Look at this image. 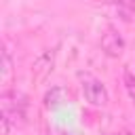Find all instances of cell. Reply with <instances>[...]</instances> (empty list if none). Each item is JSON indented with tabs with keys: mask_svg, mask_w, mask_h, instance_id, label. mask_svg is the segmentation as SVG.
<instances>
[{
	"mask_svg": "<svg viewBox=\"0 0 135 135\" xmlns=\"http://www.w3.org/2000/svg\"><path fill=\"white\" fill-rule=\"evenodd\" d=\"M112 135H131L129 131H120V133H112Z\"/></svg>",
	"mask_w": 135,
	"mask_h": 135,
	"instance_id": "cell-7",
	"label": "cell"
},
{
	"mask_svg": "<svg viewBox=\"0 0 135 135\" xmlns=\"http://www.w3.org/2000/svg\"><path fill=\"white\" fill-rule=\"evenodd\" d=\"M80 86H82V95L84 99L95 105V108H103L108 105V89L103 86V82L99 78H95L93 74H80Z\"/></svg>",
	"mask_w": 135,
	"mask_h": 135,
	"instance_id": "cell-2",
	"label": "cell"
},
{
	"mask_svg": "<svg viewBox=\"0 0 135 135\" xmlns=\"http://www.w3.org/2000/svg\"><path fill=\"white\" fill-rule=\"evenodd\" d=\"M99 46H101V51H103L108 57H120L122 51H124V40H122V36H120L116 30H108V32L101 36Z\"/></svg>",
	"mask_w": 135,
	"mask_h": 135,
	"instance_id": "cell-3",
	"label": "cell"
},
{
	"mask_svg": "<svg viewBox=\"0 0 135 135\" xmlns=\"http://www.w3.org/2000/svg\"><path fill=\"white\" fill-rule=\"evenodd\" d=\"M2 116L11 120L13 127H21L27 120V97L19 91L2 93Z\"/></svg>",
	"mask_w": 135,
	"mask_h": 135,
	"instance_id": "cell-1",
	"label": "cell"
},
{
	"mask_svg": "<svg viewBox=\"0 0 135 135\" xmlns=\"http://www.w3.org/2000/svg\"><path fill=\"white\" fill-rule=\"evenodd\" d=\"M127 2H129V4H131V6H135V0H127Z\"/></svg>",
	"mask_w": 135,
	"mask_h": 135,
	"instance_id": "cell-9",
	"label": "cell"
},
{
	"mask_svg": "<svg viewBox=\"0 0 135 135\" xmlns=\"http://www.w3.org/2000/svg\"><path fill=\"white\" fill-rule=\"evenodd\" d=\"M124 86H127V91H129V97H131L133 103H135V76L131 74L129 68L124 70Z\"/></svg>",
	"mask_w": 135,
	"mask_h": 135,
	"instance_id": "cell-6",
	"label": "cell"
},
{
	"mask_svg": "<svg viewBox=\"0 0 135 135\" xmlns=\"http://www.w3.org/2000/svg\"><path fill=\"white\" fill-rule=\"evenodd\" d=\"M53 63H55V49H46V51H42V53L34 59L32 72H34L38 78H42V76H46V74L53 70Z\"/></svg>",
	"mask_w": 135,
	"mask_h": 135,
	"instance_id": "cell-4",
	"label": "cell"
},
{
	"mask_svg": "<svg viewBox=\"0 0 135 135\" xmlns=\"http://www.w3.org/2000/svg\"><path fill=\"white\" fill-rule=\"evenodd\" d=\"M101 2H127V0H101Z\"/></svg>",
	"mask_w": 135,
	"mask_h": 135,
	"instance_id": "cell-8",
	"label": "cell"
},
{
	"mask_svg": "<svg viewBox=\"0 0 135 135\" xmlns=\"http://www.w3.org/2000/svg\"><path fill=\"white\" fill-rule=\"evenodd\" d=\"M11 70H13L11 51H8V46H4V51H2V80H6L11 76Z\"/></svg>",
	"mask_w": 135,
	"mask_h": 135,
	"instance_id": "cell-5",
	"label": "cell"
}]
</instances>
